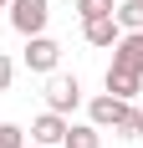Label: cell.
<instances>
[{"mask_svg":"<svg viewBox=\"0 0 143 148\" xmlns=\"http://www.w3.org/2000/svg\"><path fill=\"white\" fill-rule=\"evenodd\" d=\"M46 107H51V112H61V118H67V112H77V107H82V82H77V77H67V72H51V77H46Z\"/></svg>","mask_w":143,"mask_h":148,"instance_id":"obj_1","label":"cell"},{"mask_svg":"<svg viewBox=\"0 0 143 148\" xmlns=\"http://www.w3.org/2000/svg\"><path fill=\"white\" fill-rule=\"evenodd\" d=\"M21 61H26V72H36V77H51L56 72V61H61V46L51 41V36H26V51H21Z\"/></svg>","mask_w":143,"mask_h":148,"instance_id":"obj_2","label":"cell"},{"mask_svg":"<svg viewBox=\"0 0 143 148\" xmlns=\"http://www.w3.org/2000/svg\"><path fill=\"white\" fill-rule=\"evenodd\" d=\"M5 10H10V26L21 31V36H41L46 21H51V5H46V0H10Z\"/></svg>","mask_w":143,"mask_h":148,"instance_id":"obj_3","label":"cell"},{"mask_svg":"<svg viewBox=\"0 0 143 148\" xmlns=\"http://www.w3.org/2000/svg\"><path fill=\"white\" fill-rule=\"evenodd\" d=\"M128 107H133V102H123V97H113V92H102V97L87 102V123H92V128H118Z\"/></svg>","mask_w":143,"mask_h":148,"instance_id":"obj_4","label":"cell"},{"mask_svg":"<svg viewBox=\"0 0 143 148\" xmlns=\"http://www.w3.org/2000/svg\"><path fill=\"white\" fill-rule=\"evenodd\" d=\"M67 128H72V123L61 118V112H51V107H46L41 118L31 123V143H46V148H61V138H67Z\"/></svg>","mask_w":143,"mask_h":148,"instance_id":"obj_5","label":"cell"},{"mask_svg":"<svg viewBox=\"0 0 143 148\" xmlns=\"http://www.w3.org/2000/svg\"><path fill=\"white\" fill-rule=\"evenodd\" d=\"M82 36H87V46L107 51V46H118L123 26H118V15H97V21H82Z\"/></svg>","mask_w":143,"mask_h":148,"instance_id":"obj_6","label":"cell"},{"mask_svg":"<svg viewBox=\"0 0 143 148\" xmlns=\"http://www.w3.org/2000/svg\"><path fill=\"white\" fill-rule=\"evenodd\" d=\"M102 82H107V92H113V97H123V102H133V97H138L143 92V72H128V66H107V77H102Z\"/></svg>","mask_w":143,"mask_h":148,"instance_id":"obj_7","label":"cell"},{"mask_svg":"<svg viewBox=\"0 0 143 148\" xmlns=\"http://www.w3.org/2000/svg\"><path fill=\"white\" fill-rule=\"evenodd\" d=\"M113 61L128 66V72H143V31H123L113 46Z\"/></svg>","mask_w":143,"mask_h":148,"instance_id":"obj_8","label":"cell"},{"mask_svg":"<svg viewBox=\"0 0 143 148\" xmlns=\"http://www.w3.org/2000/svg\"><path fill=\"white\" fill-rule=\"evenodd\" d=\"M61 148H102V128H92V123H72L67 138H61Z\"/></svg>","mask_w":143,"mask_h":148,"instance_id":"obj_9","label":"cell"},{"mask_svg":"<svg viewBox=\"0 0 143 148\" xmlns=\"http://www.w3.org/2000/svg\"><path fill=\"white\" fill-rule=\"evenodd\" d=\"M118 26L123 31H143V0H118Z\"/></svg>","mask_w":143,"mask_h":148,"instance_id":"obj_10","label":"cell"},{"mask_svg":"<svg viewBox=\"0 0 143 148\" xmlns=\"http://www.w3.org/2000/svg\"><path fill=\"white\" fill-rule=\"evenodd\" d=\"M113 133H118V138H143V107H128L123 123H118Z\"/></svg>","mask_w":143,"mask_h":148,"instance_id":"obj_11","label":"cell"},{"mask_svg":"<svg viewBox=\"0 0 143 148\" xmlns=\"http://www.w3.org/2000/svg\"><path fill=\"white\" fill-rule=\"evenodd\" d=\"M113 10H118V0H77L82 21H97V15H113Z\"/></svg>","mask_w":143,"mask_h":148,"instance_id":"obj_12","label":"cell"},{"mask_svg":"<svg viewBox=\"0 0 143 148\" xmlns=\"http://www.w3.org/2000/svg\"><path fill=\"white\" fill-rule=\"evenodd\" d=\"M0 148H26V128H15V123H0Z\"/></svg>","mask_w":143,"mask_h":148,"instance_id":"obj_13","label":"cell"},{"mask_svg":"<svg viewBox=\"0 0 143 148\" xmlns=\"http://www.w3.org/2000/svg\"><path fill=\"white\" fill-rule=\"evenodd\" d=\"M10 82H15V61L0 51V92H10Z\"/></svg>","mask_w":143,"mask_h":148,"instance_id":"obj_14","label":"cell"},{"mask_svg":"<svg viewBox=\"0 0 143 148\" xmlns=\"http://www.w3.org/2000/svg\"><path fill=\"white\" fill-rule=\"evenodd\" d=\"M26 148H46V143H26Z\"/></svg>","mask_w":143,"mask_h":148,"instance_id":"obj_15","label":"cell"},{"mask_svg":"<svg viewBox=\"0 0 143 148\" xmlns=\"http://www.w3.org/2000/svg\"><path fill=\"white\" fill-rule=\"evenodd\" d=\"M0 5H10V0H0Z\"/></svg>","mask_w":143,"mask_h":148,"instance_id":"obj_16","label":"cell"}]
</instances>
